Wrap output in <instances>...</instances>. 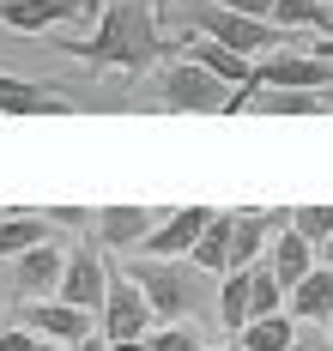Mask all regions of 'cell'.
Returning <instances> with one entry per match:
<instances>
[{"mask_svg": "<svg viewBox=\"0 0 333 351\" xmlns=\"http://www.w3.org/2000/svg\"><path fill=\"white\" fill-rule=\"evenodd\" d=\"M200 273H212V279H224L230 273V212H212V224L200 230V243H194V254H188Z\"/></svg>", "mask_w": 333, "mask_h": 351, "instance_id": "19", "label": "cell"}, {"mask_svg": "<svg viewBox=\"0 0 333 351\" xmlns=\"http://www.w3.org/2000/svg\"><path fill=\"white\" fill-rule=\"evenodd\" d=\"M49 237H55V224H49L42 212H31V206H12L6 218H0V261H18L25 248L49 243Z\"/></svg>", "mask_w": 333, "mask_h": 351, "instance_id": "18", "label": "cell"}, {"mask_svg": "<svg viewBox=\"0 0 333 351\" xmlns=\"http://www.w3.org/2000/svg\"><path fill=\"white\" fill-rule=\"evenodd\" d=\"M315 254H321V267H333V237H328L321 248H315Z\"/></svg>", "mask_w": 333, "mask_h": 351, "instance_id": "32", "label": "cell"}, {"mask_svg": "<svg viewBox=\"0 0 333 351\" xmlns=\"http://www.w3.org/2000/svg\"><path fill=\"white\" fill-rule=\"evenodd\" d=\"M55 297L73 303V309H85V315L103 309V297H110V254L91 243V237L67 248V273H61V291Z\"/></svg>", "mask_w": 333, "mask_h": 351, "instance_id": "5", "label": "cell"}, {"mask_svg": "<svg viewBox=\"0 0 333 351\" xmlns=\"http://www.w3.org/2000/svg\"><path fill=\"white\" fill-rule=\"evenodd\" d=\"M0 115H73L67 97H55V85H37V79H12L0 73Z\"/></svg>", "mask_w": 333, "mask_h": 351, "instance_id": "15", "label": "cell"}, {"mask_svg": "<svg viewBox=\"0 0 333 351\" xmlns=\"http://www.w3.org/2000/svg\"><path fill=\"white\" fill-rule=\"evenodd\" d=\"M151 97L164 109H176V115H224V104H230V85H224L219 73L194 67V61H164L158 67V79H151Z\"/></svg>", "mask_w": 333, "mask_h": 351, "instance_id": "4", "label": "cell"}, {"mask_svg": "<svg viewBox=\"0 0 333 351\" xmlns=\"http://www.w3.org/2000/svg\"><path fill=\"white\" fill-rule=\"evenodd\" d=\"M127 279L146 291V303H151V315L158 321H194V315H206V303H219L212 297V273H200L194 261H158V254H134L127 261Z\"/></svg>", "mask_w": 333, "mask_h": 351, "instance_id": "2", "label": "cell"}, {"mask_svg": "<svg viewBox=\"0 0 333 351\" xmlns=\"http://www.w3.org/2000/svg\"><path fill=\"white\" fill-rule=\"evenodd\" d=\"M151 321H158V315H151L146 291L127 279V267H110V297H103V309H97L103 339H146Z\"/></svg>", "mask_w": 333, "mask_h": 351, "instance_id": "7", "label": "cell"}, {"mask_svg": "<svg viewBox=\"0 0 333 351\" xmlns=\"http://www.w3.org/2000/svg\"><path fill=\"white\" fill-rule=\"evenodd\" d=\"M91 321H97V315H85V309L61 303V297H42V303H18V327H31L37 339H55V346H79L85 333H97Z\"/></svg>", "mask_w": 333, "mask_h": 351, "instance_id": "11", "label": "cell"}, {"mask_svg": "<svg viewBox=\"0 0 333 351\" xmlns=\"http://www.w3.org/2000/svg\"><path fill=\"white\" fill-rule=\"evenodd\" d=\"M42 351H73V346H55V339H42Z\"/></svg>", "mask_w": 333, "mask_h": 351, "instance_id": "33", "label": "cell"}, {"mask_svg": "<svg viewBox=\"0 0 333 351\" xmlns=\"http://www.w3.org/2000/svg\"><path fill=\"white\" fill-rule=\"evenodd\" d=\"M260 315H285V285H279V273L267 261L249 267V321H260Z\"/></svg>", "mask_w": 333, "mask_h": 351, "instance_id": "23", "label": "cell"}, {"mask_svg": "<svg viewBox=\"0 0 333 351\" xmlns=\"http://www.w3.org/2000/svg\"><path fill=\"white\" fill-rule=\"evenodd\" d=\"M291 224V212H230V273H243V267H255V261H267V248H273V237Z\"/></svg>", "mask_w": 333, "mask_h": 351, "instance_id": "10", "label": "cell"}, {"mask_svg": "<svg viewBox=\"0 0 333 351\" xmlns=\"http://www.w3.org/2000/svg\"><path fill=\"white\" fill-rule=\"evenodd\" d=\"M285 315H291L297 327H328L333 321V267H315L303 285H291Z\"/></svg>", "mask_w": 333, "mask_h": 351, "instance_id": "16", "label": "cell"}, {"mask_svg": "<svg viewBox=\"0 0 333 351\" xmlns=\"http://www.w3.org/2000/svg\"><path fill=\"white\" fill-rule=\"evenodd\" d=\"M321 97H328V109H333V85H328V91H321Z\"/></svg>", "mask_w": 333, "mask_h": 351, "instance_id": "34", "label": "cell"}, {"mask_svg": "<svg viewBox=\"0 0 333 351\" xmlns=\"http://www.w3.org/2000/svg\"><path fill=\"white\" fill-rule=\"evenodd\" d=\"M291 339H297V321L291 315H260V321H249V327L236 333L243 351H291Z\"/></svg>", "mask_w": 333, "mask_h": 351, "instance_id": "22", "label": "cell"}, {"mask_svg": "<svg viewBox=\"0 0 333 351\" xmlns=\"http://www.w3.org/2000/svg\"><path fill=\"white\" fill-rule=\"evenodd\" d=\"M0 351H42V339L31 327H0Z\"/></svg>", "mask_w": 333, "mask_h": 351, "instance_id": "27", "label": "cell"}, {"mask_svg": "<svg viewBox=\"0 0 333 351\" xmlns=\"http://www.w3.org/2000/svg\"><path fill=\"white\" fill-rule=\"evenodd\" d=\"M291 351H333V339H328V327H297V339H291Z\"/></svg>", "mask_w": 333, "mask_h": 351, "instance_id": "28", "label": "cell"}, {"mask_svg": "<svg viewBox=\"0 0 333 351\" xmlns=\"http://www.w3.org/2000/svg\"><path fill=\"white\" fill-rule=\"evenodd\" d=\"M206 224H212V206H170L164 218H158V230L140 243V254L182 261V254H194V243H200V230H206Z\"/></svg>", "mask_w": 333, "mask_h": 351, "instance_id": "12", "label": "cell"}, {"mask_svg": "<svg viewBox=\"0 0 333 351\" xmlns=\"http://www.w3.org/2000/svg\"><path fill=\"white\" fill-rule=\"evenodd\" d=\"M61 273H67V243L49 237V243L25 248V254L12 261V273H6V297H18V303H42V297L61 291Z\"/></svg>", "mask_w": 333, "mask_h": 351, "instance_id": "6", "label": "cell"}, {"mask_svg": "<svg viewBox=\"0 0 333 351\" xmlns=\"http://www.w3.org/2000/svg\"><path fill=\"white\" fill-rule=\"evenodd\" d=\"M267 267L279 273V285H285V297H291V285H303L315 267H321V254H315V243L309 237H297L291 224L273 237V248H267Z\"/></svg>", "mask_w": 333, "mask_h": 351, "instance_id": "17", "label": "cell"}, {"mask_svg": "<svg viewBox=\"0 0 333 351\" xmlns=\"http://www.w3.org/2000/svg\"><path fill=\"white\" fill-rule=\"evenodd\" d=\"M6 212H12V206H0V218H6Z\"/></svg>", "mask_w": 333, "mask_h": 351, "instance_id": "35", "label": "cell"}, {"mask_svg": "<svg viewBox=\"0 0 333 351\" xmlns=\"http://www.w3.org/2000/svg\"><path fill=\"white\" fill-rule=\"evenodd\" d=\"M110 351H146V339H110Z\"/></svg>", "mask_w": 333, "mask_h": 351, "instance_id": "31", "label": "cell"}, {"mask_svg": "<svg viewBox=\"0 0 333 351\" xmlns=\"http://www.w3.org/2000/svg\"><path fill=\"white\" fill-rule=\"evenodd\" d=\"M146 351H206V346H200L194 321H164V327L146 333Z\"/></svg>", "mask_w": 333, "mask_h": 351, "instance_id": "24", "label": "cell"}, {"mask_svg": "<svg viewBox=\"0 0 333 351\" xmlns=\"http://www.w3.org/2000/svg\"><path fill=\"white\" fill-rule=\"evenodd\" d=\"M219 327L230 333V339L249 327V267H243V273H224V279H219Z\"/></svg>", "mask_w": 333, "mask_h": 351, "instance_id": "20", "label": "cell"}, {"mask_svg": "<svg viewBox=\"0 0 333 351\" xmlns=\"http://www.w3.org/2000/svg\"><path fill=\"white\" fill-rule=\"evenodd\" d=\"M328 6H333V0H328Z\"/></svg>", "mask_w": 333, "mask_h": 351, "instance_id": "39", "label": "cell"}, {"mask_svg": "<svg viewBox=\"0 0 333 351\" xmlns=\"http://www.w3.org/2000/svg\"><path fill=\"white\" fill-rule=\"evenodd\" d=\"M291 230L321 248V243L333 237V206H291Z\"/></svg>", "mask_w": 333, "mask_h": 351, "instance_id": "25", "label": "cell"}, {"mask_svg": "<svg viewBox=\"0 0 333 351\" xmlns=\"http://www.w3.org/2000/svg\"><path fill=\"white\" fill-rule=\"evenodd\" d=\"M328 339H333V321H328Z\"/></svg>", "mask_w": 333, "mask_h": 351, "instance_id": "36", "label": "cell"}, {"mask_svg": "<svg viewBox=\"0 0 333 351\" xmlns=\"http://www.w3.org/2000/svg\"><path fill=\"white\" fill-rule=\"evenodd\" d=\"M73 351H110V339H103V327H97V333H85V339H79Z\"/></svg>", "mask_w": 333, "mask_h": 351, "instance_id": "30", "label": "cell"}, {"mask_svg": "<svg viewBox=\"0 0 333 351\" xmlns=\"http://www.w3.org/2000/svg\"><path fill=\"white\" fill-rule=\"evenodd\" d=\"M206 351H212V346H206ZM230 351H236V346H230Z\"/></svg>", "mask_w": 333, "mask_h": 351, "instance_id": "37", "label": "cell"}, {"mask_svg": "<svg viewBox=\"0 0 333 351\" xmlns=\"http://www.w3.org/2000/svg\"><path fill=\"white\" fill-rule=\"evenodd\" d=\"M97 0H0V25L18 36H49L55 25H73V19H91Z\"/></svg>", "mask_w": 333, "mask_h": 351, "instance_id": "9", "label": "cell"}, {"mask_svg": "<svg viewBox=\"0 0 333 351\" xmlns=\"http://www.w3.org/2000/svg\"><path fill=\"white\" fill-rule=\"evenodd\" d=\"M42 43L85 61V67H115V73H134V79L151 73L164 55H176V36L158 31V6H146V0H110L97 12L91 36H42Z\"/></svg>", "mask_w": 333, "mask_h": 351, "instance_id": "1", "label": "cell"}, {"mask_svg": "<svg viewBox=\"0 0 333 351\" xmlns=\"http://www.w3.org/2000/svg\"><path fill=\"white\" fill-rule=\"evenodd\" d=\"M230 6H236V12H249V19H273V6H279V0H230Z\"/></svg>", "mask_w": 333, "mask_h": 351, "instance_id": "29", "label": "cell"}, {"mask_svg": "<svg viewBox=\"0 0 333 351\" xmlns=\"http://www.w3.org/2000/svg\"><path fill=\"white\" fill-rule=\"evenodd\" d=\"M255 85L267 91H328L333 85V61L321 55H297V49H279V55H260L255 61Z\"/></svg>", "mask_w": 333, "mask_h": 351, "instance_id": "8", "label": "cell"}, {"mask_svg": "<svg viewBox=\"0 0 333 351\" xmlns=\"http://www.w3.org/2000/svg\"><path fill=\"white\" fill-rule=\"evenodd\" d=\"M42 218H49L55 230H85V237H91V224H97V212H85V206H42Z\"/></svg>", "mask_w": 333, "mask_h": 351, "instance_id": "26", "label": "cell"}, {"mask_svg": "<svg viewBox=\"0 0 333 351\" xmlns=\"http://www.w3.org/2000/svg\"><path fill=\"white\" fill-rule=\"evenodd\" d=\"M249 109H260V115H321L328 97L321 91H267V85H255Z\"/></svg>", "mask_w": 333, "mask_h": 351, "instance_id": "21", "label": "cell"}, {"mask_svg": "<svg viewBox=\"0 0 333 351\" xmlns=\"http://www.w3.org/2000/svg\"><path fill=\"white\" fill-rule=\"evenodd\" d=\"M236 351H243V346H236Z\"/></svg>", "mask_w": 333, "mask_h": 351, "instance_id": "38", "label": "cell"}, {"mask_svg": "<svg viewBox=\"0 0 333 351\" xmlns=\"http://www.w3.org/2000/svg\"><path fill=\"white\" fill-rule=\"evenodd\" d=\"M176 19H182V31L212 36V43H224V49L249 55V61L279 55V49L291 43L285 25H273V19H249V12H236L230 0H182V6H176Z\"/></svg>", "mask_w": 333, "mask_h": 351, "instance_id": "3", "label": "cell"}, {"mask_svg": "<svg viewBox=\"0 0 333 351\" xmlns=\"http://www.w3.org/2000/svg\"><path fill=\"white\" fill-rule=\"evenodd\" d=\"M176 55L194 61V67H206V73H219L230 91L255 79V61H249V55H236V49H224V43H212V36H200V31H182V36H176Z\"/></svg>", "mask_w": 333, "mask_h": 351, "instance_id": "14", "label": "cell"}, {"mask_svg": "<svg viewBox=\"0 0 333 351\" xmlns=\"http://www.w3.org/2000/svg\"><path fill=\"white\" fill-rule=\"evenodd\" d=\"M158 206H97V224H91V243L103 254H121V248H140L158 230Z\"/></svg>", "mask_w": 333, "mask_h": 351, "instance_id": "13", "label": "cell"}]
</instances>
